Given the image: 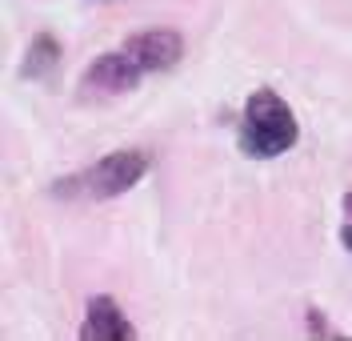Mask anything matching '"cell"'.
Wrapping results in <instances>:
<instances>
[{"mask_svg": "<svg viewBox=\"0 0 352 341\" xmlns=\"http://www.w3.org/2000/svg\"><path fill=\"white\" fill-rule=\"evenodd\" d=\"M300 141V125L296 113L280 92L272 89H252L241 109V129H236V145L244 157L252 161H272L288 153Z\"/></svg>", "mask_w": 352, "mask_h": 341, "instance_id": "1", "label": "cell"}, {"mask_svg": "<svg viewBox=\"0 0 352 341\" xmlns=\"http://www.w3.org/2000/svg\"><path fill=\"white\" fill-rule=\"evenodd\" d=\"M153 157L144 149H116L92 161L80 173H68L60 181H52V197L60 201H112L120 193H129L148 177Z\"/></svg>", "mask_w": 352, "mask_h": 341, "instance_id": "2", "label": "cell"}, {"mask_svg": "<svg viewBox=\"0 0 352 341\" xmlns=\"http://www.w3.org/2000/svg\"><path fill=\"white\" fill-rule=\"evenodd\" d=\"M120 48H124L132 61H136V68L148 76V72H168V68L180 61L184 37H180L176 28H144V32H132Z\"/></svg>", "mask_w": 352, "mask_h": 341, "instance_id": "3", "label": "cell"}, {"mask_svg": "<svg viewBox=\"0 0 352 341\" xmlns=\"http://www.w3.org/2000/svg\"><path fill=\"white\" fill-rule=\"evenodd\" d=\"M136 325L124 318V309L112 297H92L85 309V325H80V341H132Z\"/></svg>", "mask_w": 352, "mask_h": 341, "instance_id": "4", "label": "cell"}, {"mask_svg": "<svg viewBox=\"0 0 352 341\" xmlns=\"http://www.w3.org/2000/svg\"><path fill=\"white\" fill-rule=\"evenodd\" d=\"M56 61H60V41L52 32H36L32 45L24 48L21 61V76L24 81H48L56 72Z\"/></svg>", "mask_w": 352, "mask_h": 341, "instance_id": "5", "label": "cell"}, {"mask_svg": "<svg viewBox=\"0 0 352 341\" xmlns=\"http://www.w3.org/2000/svg\"><path fill=\"white\" fill-rule=\"evenodd\" d=\"M308 333H316V338H336V329H329V318H324L320 309H308Z\"/></svg>", "mask_w": 352, "mask_h": 341, "instance_id": "6", "label": "cell"}, {"mask_svg": "<svg viewBox=\"0 0 352 341\" xmlns=\"http://www.w3.org/2000/svg\"><path fill=\"white\" fill-rule=\"evenodd\" d=\"M340 241H344V249L352 253V221H344V225H340Z\"/></svg>", "mask_w": 352, "mask_h": 341, "instance_id": "7", "label": "cell"}, {"mask_svg": "<svg viewBox=\"0 0 352 341\" xmlns=\"http://www.w3.org/2000/svg\"><path fill=\"white\" fill-rule=\"evenodd\" d=\"M340 209H344V221H352V189L344 193V201H340Z\"/></svg>", "mask_w": 352, "mask_h": 341, "instance_id": "8", "label": "cell"}]
</instances>
